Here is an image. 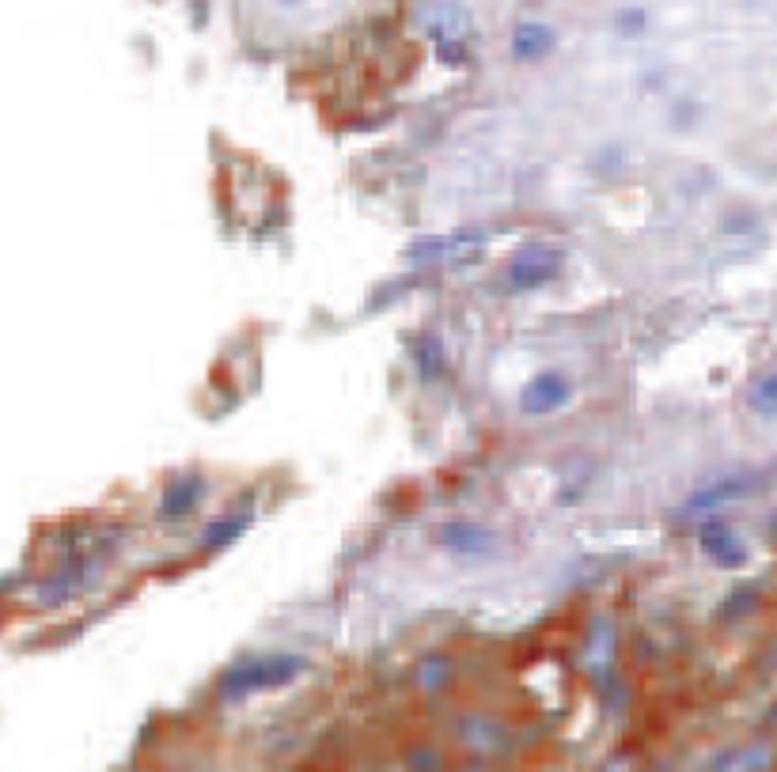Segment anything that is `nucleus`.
<instances>
[{
	"label": "nucleus",
	"mask_w": 777,
	"mask_h": 772,
	"mask_svg": "<svg viewBox=\"0 0 777 772\" xmlns=\"http://www.w3.org/2000/svg\"><path fill=\"white\" fill-rule=\"evenodd\" d=\"M565 269V254L558 246H546V243H532L524 251H516V257L508 262V288L519 292V296H532V292H543L550 288L554 281L561 277Z\"/></svg>",
	"instance_id": "obj_3"
},
{
	"label": "nucleus",
	"mask_w": 777,
	"mask_h": 772,
	"mask_svg": "<svg viewBox=\"0 0 777 772\" xmlns=\"http://www.w3.org/2000/svg\"><path fill=\"white\" fill-rule=\"evenodd\" d=\"M413 368H418V376L421 379H440L448 371V349H444V341L440 337H418V345H413Z\"/></svg>",
	"instance_id": "obj_11"
},
{
	"label": "nucleus",
	"mask_w": 777,
	"mask_h": 772,
	"mask_svg": "<svg viewBox=\"0 0 777 772\" xmlns=\"http://www.w3.org/2000/svg\"><path fill=\"white\" fill-rule=\"evenodd\" d=\"M747 405H750V413H758V416H777V371H770V376H763V379H755V387L747 390Z\"/></svg>",
	"instance_id": "obj_12"
},
{
	"label": "nucleus",
	"mask_w": 777,
	"mask_h": 772,
	"mask_svg": "<svg viewBox=\"0 0 777 772\" xmlns=\"http://www.w3.org/2000/svg\"><path fill=\"white\" fill-rule=\"evenodd\" d=\"M750 489H755V477L750 474H724V477H717V482L702 485L697 493L686 496L683 515L686 519H705V515H717L724 504L744 500Z\"/></svg>",
	"instance_id": "obj_8"
},
{
	"label": "nucleus",
	"mask_w": 777,
	"mask_h": 772,
	"mask_svg": "<svg viewBox=\"0 0 777 772\" xmlns=\"http://www.w3.org/2000/svg\"><path fill=\"white\" fill-rule=\"evenodd\" d=\"M573 394H577L573 379L565 376V371L546 368V371H538V376H532L524 387H519L516 405H519V413L524 416H554L573 402Z\"/></svg>",
	"instance_id": "obj_6"
},
{
	"label": "nucleus",
	"mask_w": 777,
	"mask_h": 772,
	"mask_svg": "<svg viewBox=\"0 0 777 772\" xmlns=\"http://www.w3.org/2000/svg\"><path fill=\"white\" fill-rule=\"evenodd\" d=\"M615 23H618V31L622 34H641L644 27H649V15H644V8H622Z\"/></svg>",
	"instance_id": "obj_15"
},
{
	"label": "nucleus",
	"mask_w": 777,
	"mask_h": 772,
	"mask_svg": "<svg viewBox=\"0 0 777 772\" xmlns=\"http://www.w3.org/2000/svg\"><path fill=\"white\" fill-rule=\"evenodd\" d=\"M697 549L705 553V561H713L717 568H744L750 561L747 541L739 538V530L732 527L721 515H705L697 519Z\"/></svg>",
	"instance_id": "obj_7"
},
{
	"label": "nucleus",
	"mask_w": 777,
	"mask_h": 772,
	"mask_svg": "<svg viewBox=\"0 0 777 772\" xmlns=\"http://www.w3.org/2000/svg\"><path fill=\"white\" fill-rule=\"evenodd\" d=\"M281 4H304V0H281Z\"/></svg>",
	"instance_id": "obj_17"
},
{
	"label": "nucleus",
	"mask_w": 777,
	"mask_h": 772,
	"mask_svg": "<svg viewBox=\"0 0 777 772\" xmlns=\"http://www.w3.org/2000/svg\"><path fill=\"white\" fill-rule=\"evenodd\" d=\"M307 670V659L296 652H270V655H243L220 674L217 689L224 700H246L254 694H273V689L296 681Z\"/></svg>",
	"instance_id": "obj_1"
},
{
	"label": "nucleus",
	"mask_w": 777,
	"mask_h": 772,
	"mask_svg": "<svg viewBox=\"0 0 777 772\" xmlns=\"http://www.w3.org/2000/svg\"><path fill=\"white\" fill-rule=\"evenodd\" d=\"M209 500V477L198 474V469H187V474H171L160 489V500H156V519L160 522H187L201 511V504Z\"/></svg>",
	"instance_id": "obj_5"
},
{
	"label": "nucleus",
	"mask_w": 777,
	"mask_h": 772,
	"mask_svg": "<svg viewBox=\"0 0 777 772\" xmlns=\"http://www.w3.org/2000/svg\"><path fill=\"white\" fill-rule=\"evenodd\" d=\"M554 50H558V31H554L550 23H538V20L519 23L508 39V53H512V61H519V65H538V61H546Z\"/></svg>",
	"instance_id": "obj_9"
},
{
	"label": "nucleus",
	"mask_w": 777,
	"mask_h": 772,
	"mask_svg": "<svg viewBox=\"0 0 777 772\" xmlns=\"http://www.w3.org/2000/svg\"><path fill=\"white\" fill-rule=\"evenodd\" d=\"M755 606H758V591H755V588L732 591V594H728V602H724V606H721V617H724V621L744 617L747 610H755Z\"/></svg>",
	"instance_id": "obj_14"
},
{
	"label": "nucleus",
	"mask_w": 777,
	"mask_h": 772,
	"mask_svg": "<svg viewBox=\"0 0 777 772\" xmlns=\"http://www.w3.org/2000/svg\"><path fill=\"white\" fill-rule=\"evenodd\" d=\"M766 530H770V538H774V546H777V511L770 515V522H766Z\"/></svg>",
	"instance_id": "obj_16"
},
{
	"label": "nucleus",
	"mask_w": 777,
	"mask_h": 772,
	"mask_svg": "<svg viewBox=\"0 0 777 772\" xmlns=\"http://www.w3.org/2000/svg\"><path fill=\"white\" fill-rule=\"evenodd\" d=\"M251 519L254 511H240V515H220V519L209 522L206 530H201V541L198 549L201 553H224V549H232L235 541H240L246 530H251Z\"/></svg>",
	"instance_id": "obj_10"
},
{
	"label": "nucleus",
	"mask_w": 777,
	"mask_h": 772,
	"mask_svg": "<svg viewBox=\"0 0 777 772\" xmlns=\"http://www.w3.org/2000/svg\"><path fill=\"white\" fill-rule=\"evenodd\" d=\"M437 546L444 549L452 561H463V564H490L501 557V535L485 527V522H474V519L440 522Z\"/></svg>",
	"instance_id": "obj_2"
},
{
	"label": "nucleus",
	"mask_w": 777,
	"mask_h": 772,
	"mask_svg": "<svg viewBox=\"0 0 777 772\" xmlns=\"http://www.w3.org/2000/svg\"><path fill=\"white\" fill-rule=\"evenodd\" d=\"M448 681H452V663H448L444 655H429V659H421L418 686L426 689V694H440Z\"/></svg>",
	"instance_id": "obj_13"
},
{
	"label": "nucleus",
	"mask_w": 777,
	"mask_h": 772,
	"mask_svg": "<svg viewBox=\"0 0 777 772\" xmlns=\"http://www.w3.org/2000/svg\"><path fill=\"white\" fill-rule=\"evenodd\" d=\"M471 15L463 4H440L429 23V39L437 46V57L448 68H463L471 61Z\"/></svg>",
	"instance_id": "obj_4"
}]
</instances>
